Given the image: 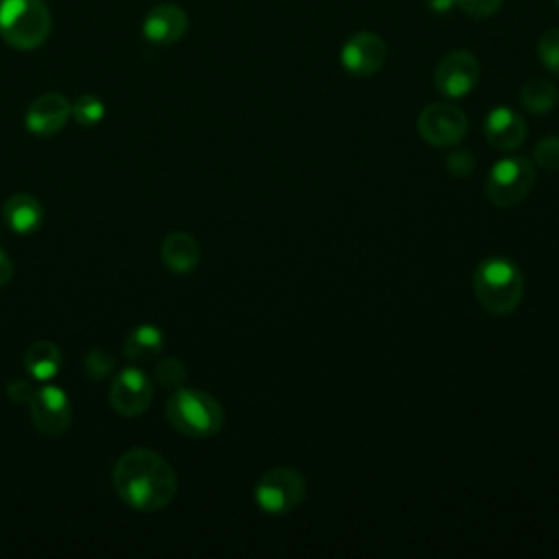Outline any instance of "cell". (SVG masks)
I'll list each match as a JSON object with an SVG mask.
<instances>
[{
    "label": "cell",
    "mask_w": 559,
    "mask_h": 559,
    "mask_svg": "<svg viewBox=\"0 0 559 559\" xmlns=\"http://www.w3.org/2000/svg\"><path fill=\"white\" fill-rule=\"evenodd\" d=\"M520 100L522 105L533 111V114H546L550 111L557 100H559V92L557 87L546 81V79H533L528 81L522 90H520Z\"/></svg>",
    "instance_id": "obj_19"
},
{
    "label": "cell",
    "mask_w": 559,
    "mask_h": 559,
    "mask_svg": "<svg viewBox=\"0 0 559 559\" xmlns=\"http://www.w3.org/2000/svg\"><path fill=\"white\" fill-rule=\"evenodd\" d=\"M24 369L37 382H50L61 369V349L50 341H35L24 354Z\"/></svg>",
    "instance_id": "obj_17"
},
{
    "label": "cell",
    "mask_w": 559,
    "mask_h": 559,
    "mask_svg": "<svg viewBox=\"0 0 559 559\" xmlns=\"http://www.w3.org/2000/svg\"><path fill=\"white\" fill-rule=\"evenodd\" d=\"M52 28L44 0H0V37L17 50L39 48Z\"/></svg>",
    "instance_id": "obj_3"
},
{
    "label": "cell",
    "mask_w": 559,
    "mask_h": 559,
    "mask_svg": "<svg viewBox=\"0 0 559 559\" xmlns=\"http://www.w3.org/2000/svg\"><path fill=\"white\" fill-rule=\"evenodd\" d=\"M2 216H4V223L9 225L11 231L33 234L41 225L44 210H41V203L33 194L17 192V194L7 199L4 207H2Z\"/></svg>",
    "instance_id": "obj_15"
},
{
    "label": "cell",
    "mask_w": 559,
    "mask_h": 559,
    "mask_svg": "<svg viewBox=\"0 0 559 559\" xmlns=\"http://www.w3.org/2000/svg\"><path fill=\"white\" fill-rule=\"evenodd\" d=\"M428 4H430L435 11H448V9L454 4V0H428Z\"/></svg>",
    "instance_id": "obj_29"
},
{
    "label": "cell",
    "mask_w": 559,
    "mask_h": 559,
    "mask_svg": "<svg viewBox=\"0 0 559 559\" xmlns=\"http://www.w3.org/2000/svg\"><path fill=\"white\" fill-rule=\"evenodd\" d=\"M454 4L469 17H487L500 9L502 0H454Z\"/></svg>",
    "instance_id": "obj_25"
},
{
    "label": "cell",
    "mask_w": 559,
    "mask_h": 559,
    "mask_svg": "<svg viewBox=\"0 0 559 559\" xmlns=\"http://www.w3.org/2000/svg\"><path fill=\"white\" fill-rule=\"evenodd\" d=\"M70 114L72 105L68 103V98L63 94L48 92L37 96L28 105L24 122L33 135H55L66 127Z\"/></svg>",
    "instance_id": "obj_12"
},
{
    "label": "cell",
    "mask_w": 559,
    "mask_h": 559,
    "mask_svg": "<svg viewBox=\"0 0 559 559\" xmlns=\"http://www.w3.org/2000/svg\"><path fill=\"white\" fill-rule=\"evenodd\" d=\"M13 275V264L9 260V255L0 249V286H4Z\"/></svg>",
    "instance_id": "obj_28"
},
{
    "label": "cell",
    "mask_w": 559,
    "mask_h": 559,
    "mask_svg": "<svg viewBox=\"0 0 559 559\" xmlns=\"http://www.w3.org/2000/svg\"><path fill=\"white\" fill-rule=\"evenodd\" d=\"M114 489L118 498L135 511H159L177 493V476L170 463L153 450L133 448L114 467Z\"/></svg>",
    "instance_id": "obj_1"
},
{
    "label": "cell",
    "mask_w": 559,
    "mask_h": 559,
    "mask_svg": "<svg viewBox=\"0 0 559 559\" xmlns=\"http://www.w3.org/2000/svg\"><path fill=\"white\" fill-rule=\"evenodd\" d=\"M153 400V382L138 367H124L116 373L109 386V402L114 411L122 417L142 415Z\"/></svg>",
    "instance_id": "obj_8"
},
{
    "label": "cell",
    "mask_w": 559,
    "mask_h": 559,
    "mask_svg": "<svg viewBox=\"0 0 559 559\" xmlns=\"http://www.w3.org/2000/svg\"><path fill=\"white\" fill-rule=\"evenodd\" d=\"M306 496V480L293 467H275L260 476L253 498L258 507L271 515L293 511Z\"/></svg>",
    "instance_id": "obj_6"
},
{
    "label": "cell",
    "mask_w": 559,
    "mask_h": 559,
    "mask_svg": "<svg viewBox=\"0 0 559 559\" xmlns=\"http://www.w3.org/2000/svg\"><path fill=\"white\" fill-rule=\"evenodd\" d=\"M166 417L175 430L194 439L212 437L223 426L218 400L197 389H175L166 402Z\"/></svg>",
    "instance_id": "obj_4"
},
{
    "label": "cell",
    "mask_w": 559,
    "mask_h": 559,
    "mask_svg": "<svg viewBox=\"0 0 559 559\" xmlns=\"http://www.w3.org/2000/svg\"><path fill=\"white\" fill-rule=\"evenodd\" d=\"M83 367H85V373L92 378V380H103L105 376H109L116 367L114 362V356L103 349V347H94L90 349L85 356H83Z\"/></svg>",
    "instance_id": "obj_22"
},
{
    "label": "cell",
    "mask_w": 559,
    "mask_h": 559,
    "mask_svg": "<svg viewBox=\"0 0 559 559\" xmlns=\"http://www.w3.org/2000/svg\"><path fill=\"white\" fill-rule=\"evenodd\" d=\"M537 52L544 63L552 74L559 76V28H548L539 41H537Z\"/></svg>",
    "instance_id": "obj_23"
},
{
    "label": "cell",
    "mask_w": 559,
    "mask_h": 559,
    "mask_svg": "<svg viewBox=\"0 0 559 559\" xmlns=\"http://www.w3.org/2000/svg\"><path fill=\"white\" fill-rule=\"evenodd\" d=\"M33 426L48 437H59L70 428L72 421V404L63 389L55 384L35 386L28 400Z\"/></svg>",
    "instance_id": "obj_7"
},
{
    "label": "cell",
    "mask_w": 559,
    "mask_h": 559,
    "mask_svg": "<svg viewBox=\"0 0 559 559\" xmlns=\"http://www.w3.org/2000/svg\"><path fill=\"white\" fill-rule=\"evenodd\" d=\"M199 245L190 234L175 231L162 242V260L175 273H188L199 264Z\"/></svg>",
    "instance_id": "obj_16"
},
{
    "label": "cell",
    "mask_w": 559,
    "mask_h": 559,
    "mask_svg": "<svg viewBox=\"0 0 559 559\" xmlns=\"http://www.w3.org/2000/svg\"><path fill=\"white\" fill-rule=\"evenodd\" d=\"M386 59V44L371 31L352 35L341 48V63L354 76H369L382 68Z\"/></svg>",
    "instance_id": "obj_11"
},
{
    "label": "cell",
    "mask_w": 559,
    "mask_h": 559,
    "mask_svg": "<svg viewBox=\"0 0 559 559\" xmlns=\"http://www.w3.org/2000/svg\"><path fill=\"white\" fill-rule=\"evenodd\" d=\"M188 31V15L177 4H157L142 20V35L155 46H168Z\"/></svg>",
    "instance_id": "obj_13"
},
{
    "label": "cell",
    "mask_w": 559,
    "mask_h": 559,
    "mask_svg": "<svg viewBox=\"0 0 559 559\" xmlns=\"http://www.w3.org/2000/svg\"><path fill=\"white\" fill-rule=\"evenodd\" d=\"M72 116L81 127H94L105 118V103L94 94H81L72 103Z\"/></svg>",
    "instance_id": "obj_20"
},
{
    "label": "cell",
    "mask_w": 559,
    "mask_h": 559,
    "mask_svg": "<svg viewBox=\"0 0 559 559\" xmlns=\"http://www.w3.org/2000/svg\"><path fill=\"white\" fill-rule=\"evenodd\" d=\"M164 347V332L153 323H142L133 328L122 343L124 356L129 360H144L159 354Z\"/></svg>",
    "instance_id": "obj_18"
},
{
    "label": "cell",
    "mask_w": 559,
    "mask_h": 559,
    "mask_svg": "<svg viewBox=\"0 0 559 559\" xmlns=\"http://www.w3.org/2000/svg\"><path fill=\"white\" fill-rule=\"evenodd\" d=\"M533 159L544 168V170H559V138L550 135L544 138L535 144Z\"/></svg>",
    "instance_id": "obj_24"
},
{
    "label": "cell",
    "mask_w": 559,
    "mask_h": 559,
    "mask_svg": "<svg viewBox=\"0 0 559 559\" xmlns=\"http://www.w3.org/2000/svg\"><path fill=\"white\" fill-rule=\"evenodd\" d=\"M478 76L480 68L476 57L469 50H452L439 61L435 70V85L441 94L450 98H461L472 92Z\"/></svg>",
    "instance_id": "obj_10"
},
{
    "label": "cell",
    "mask_w": 559,
    "mask_h": 559,
    "mask_svg": "<svg viewBox=\"0 0 559 559\" xmlns=\"http://www.w3.org/2000/svg\"><path fill=\"white\" fill-rule=\"evenodd\" d=\"M445 166L454 177H467L474 170V157L469 151H456L448 157Z\"/></svg>",
    "instance_id": "obj_26"
},
{
    "label": "cell",
    "mask_w": 559,
    "mask_h": 559,
    "mask_svg": "<svg viewBox=\"0 0 559 559\" xmlns=\"http://www.w3.org/2000/svg\"><path fill=\"white\" fill-rule=\"evenodd\" d=\"M535 170L526 157H502L487 175L485 192L498 207L518 205L533 188Z\"/></svg>",
    "instance_id": "obj_5"
},
{
    "label": "cell",
    "mask_w": 559,
    "mask_h": 559,
    "mask_svg": "<svg viewBox=\"0 0 559 559\" xmlns=\"http://www.w3.org/2000/svg\"><path fill=\"white\" fill-rule=\"evenodd\" d=\"M186 365L177 358H164L155 367V380L164 389H179L186 382Z\"/></svg>",
    "instance_id": "obj_21"
},
{
    "label": "cell",
    "mask_w": 559,
    "mask_h": 559,
    "mask_svg": "<svg viewBox=\"0 0 559 559\" xmlns=\"http://www.w3.org/2000/svg\"><path fill=\"white\" fill-rule=\"evenodd\" d=\"M33 391H35V386L28 380H11L7 386V395L20 404H28Z\"/></svg>",
    "instance_id": "obj_27"
},
{
    "label": "cell",
    "mask_w": 559,
    "mask_h": 559,
    "mask_svg": "<svg viewBox=\"0 0 559 559\" xmlns=\"http://www.w3.org/2000/svg\"><path fill=\"white\" fill-rule=\"evenodd\" d=\"M419 135L435 146L456 144L467 131L465 114L450 103H432L428 105L417 120Z\"/></svg>",
    "instance_id": "obj_9"
},
{
    "label": "cell",
    "mask_w": 559,
    "mask_h": 559,
    "mask_svg": "<svg viewBox=\"0 0 559 559\" xmlns=\"http://www.w3.org/2000/svg\"><path fill=\"white\" fill-rule=\"evenodd\" d=\"M485 135L498 151L518 148L526 138V122L509 107H496L485 120Z\"/></svg>",
    "instance_id": "obj_14"
},
{
    "label": "cell",
    "mask_w": 559,
    "mask_h": 559,
    "mask_svg": "<svg viewBox=\"0 0 559 559\" xmlns=\"http://www.w3.org/2000/svg\"><path fill=\"white\" fill-rule=\"evenodd\" d=\"M474 293L478 304L491 314H509L518 308L524 280L509 258H487L476 266Z\"/></svg>",
    "instance_id": "obj_2"
}]
</instances>
